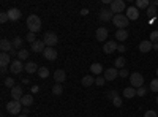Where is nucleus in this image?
Here are the masks:
<instances>
[{"label":"nucleus","mask_w":158,"mask_h":117,"mask_svg":"<svg viewBox=\"0 0 158 117\" xmlns=\"http://www.w3.org/2000/svg\"><path fill=\"white\" fill-rule=\"evenodd\" d=\"M130 82H131V87L139 89L144 84V77L141 73H133V74H130Z\"/></svg>","instance_id":"nucleus-7"},{"label":"nucleus","mask_w":158,"mask_h":117,"mask_svg":"<svg viewBox=\"0 0 158 117\" xmlns=\"http://www.w3.org/2000/svg\"><path fill=\"white\" fill-rule=\"evenodd\" d=\"M144 117H158V115H156V112H155V111H152V109H150V111H146Z\"/></svg>","instance_id":"nucleus-44"},{"label":"nucleus","mask_w":158,"mask_h":117,"mask_svg":"<svg viewBox=\"0 0 158 117\" xmlns=\"http://www.w3.org/2000/svg\"><path fill=\"white\" fill-rule=\"evenodd\" d=\"M82 86H85V87H90L92 84H95V77L94 76H90V74H87V76H84L82 77Z\"/></svg>","instance_id":"nucleus-26"},{"label":"nucleus","mask_w":158,"mask_h":117,"mask_svg":"<svg viewBox=\"0 0 158 117\" xmlns=\"http://www.w3.org/2000/svg\"><path fill=\"white\" fill-rule=\"evenodd\" d=\"M8 16H10V21H18L21 18V10L19 8H10Z\"/></svg>","instance_id":"nucleus-21"},{"label":"nucleus","mask_w":158,"mask_h":117,"mask_svg":"<svg viewBox=\"0 0 158 117\" xmlns=\"http://www.w3.org/2000/svg\"><path fill=\"white\" fill-rule=\"evenodd\" d=\"M90 71H92V74H97V76H100L101 73H104L101 63H92L90 65Z\"/></svg>","instance_id":"nucleus-22"},{"label":"nucleus","mask_w":158,"mask_h":117,"mask_svg":"<svg viewBox=\"0 0 158 117\" xmlns=\"http://www.w3.org/2000/svg\"><path fill=\"white\" fill-rule=\"evenodd\" d=\"M150 6V2L149 0H138L136 2V8L139 10V8H149Z\"/></svg>","instance_id":"nucleus-31"},{"label":"nucleus","mask_w":158,"mask_h":117,"mask_svg":"<svg viewBox=\"0 0 158 117\" xmlns=\"http://www.w3.org/2000/svg\"><path fill=\"white\" fill-rule=\"evenodd\" d=\"M128 22H130V19L125 15H114V18H112V24L117 27V30H123L128 25Z\"/></svg>","instance_id":"nucleus-2"},{"label":"nucleus","mask_w":158,"mask_h":117,"mask_svg":"<svg viewBox=\"0 0 158 117\" xmlns=\"http://www.w3.org/2000/svg\"><path fill=\"white\" fill-rule=\"evenodd\" d=\"M146 13H147V16H149V18H155V16H156V6L150 3V6L147 8Z\"/></svg>","instance_id":"nucleus-32"},{"label":"nucleus","mask_w":158,"mask_h":117,"mask_svg":"<svg viewBox=\"0 0 158 117\" xmlns=\"http://www.w3.org/2000/svg\"><path fill=\"white\" fill-rule=\"evenodd\" d=\"M147 94V87H139V89H136V95L138 97H144V95H146Z\"/></svg>","instance_id":"nucleus-35"},{"label":"nucleus","mask_w":158,"mask_h":117,"mask_svg":"<svg viewBox=\"0 0 158 117\" xmlns=\"http://www.w3.org/2000/svg\"><path fill=\"white\" fill-rule=\"evenodd\" d=\"M108 35H109V32H108L106 27H100V29H97V33H95V36H97V40H98V41H106Z\"/></svg>","instance_id":"nucleus-12"},{"label":"nucleus","mask_w":158,"mask_h":117,"mask_svg":"<svg viewBox=\"0 0 158 117\" xmlns=\"http://www.w3.org/2000/svg\"><path fill=\"white\" fill-rule=\"evenodd\" d=\"M22 70H25V63H22V60L16 59V60H13L11 65H10V71L13 74H19L22 73Z\"/></svg>","instance_id":"nucleus-6"},{"label":"nucleus","mask_w":158,"mask_h":117,"mask_svg":"<svg viewBox=\"0 0 158 117\" xmlns=\"http://www.w3.org/2000/svg\"><path fill=\"white\" fill-rule=\"evenodd\" d=\"M117 51H118V52H125V51H127L125 44H118V46H117Z\"/></svg>","instance_id":"nucleus-45"},{"label":"nucleus","mask_w":158,"mask_h":117,"mask_svg":"<svg viewBox=\"0 0 158 117\" xmlns=\"http://www.w3.org/2000/svg\"><path fill=\"white\" fill-rule=\"evenodd\" d=\"M63 89H62V84H56L54 87H52V94L54 95H62Z\"/></svg>","instance_id":"nucleus-33"},{"label":"nucleus","mask_w":158,"mask_h":117,"mask_svg":"<svg viewBox=\"0 0 158 117\" xmlns=\"http://www.w3.org/2000/svg\"><path fill=\"white\" fill-rule=\"evenodd\" d=\"M115 97H118V92H117V90H109V92H108V98L112 101Z\"/></svg>","instance_id":"nucleus-42"},{"label":"nucleus","mask_w":158,"mask_h":117,"mask_svg":"<svg viewBox=\"0 0 158 117\" xmlns=\"http://www.w3.org/2000/svg\"><path fill=\"white\" fill-rule=\"evenodd\" d=\"M27 27H29V30H30L32 33H36V32L41 30V19H40V16L30 15V16L27 18Z\"/></svg>","instance_id":"nucleus-1"},{"label":"nucleus","mask_w":158,"mask_h":117,"mask_svg":"<svg viewBox=\"0 0 158 117\" xmlns=\"http://www.w3.org/2000/svg\"><path fill=\"white\" fill-rule=\"evenodd\" d=\"M44 49H46V44H44L43 40H36L32 44V51H33V52H44Z\"/></svg>","instance_id":"nucleus-17"},{"label":"nucleus","mask_w":158,"mask_h":117,"mask_svg":"<svg viewBox=\"0 0 158 117\" xmlns=\"http://www.w3.org/2000/svg\"><path fill=\"white\" fill-rule=\"evenodd\" d=\"M36 74H38V77H41V79H46V77L49 76V68L48 67H40Z\"/></svg>","instance_id":"nucleus-27"},{"label":"nucleus","mask_w":158,"mask_h":117,"mask_svg":"<svg viewBox=\"0 0 158 117\" xmlns=\"http://www.w3.org/2000/svg\"><path fill=\"white\" fill-rule=\"evenodd\" d=\"M25 40H27V41H29L30 44H33V43L36 41V40H35V33H32V32H29L27 35H25Z\"/></svg>","instance_id":"nucleus-36"},{"label":"nucleus","mask_w":158,"mask_h":117,"mask_svg":"<svg viewBox=\"0 0 158 117\" xmlns=\"http://www.w3.org/2000/svg\"><path fill=\"white\" fill-rule=\"evenodd\" d=\"M150 3H152V5H155V6L158 8V0H153V2H150Z\"/></svg>","instance_id":"nucleus-49"},{"label":"nucleus","mask_w":158,"mask_h":117,"mask_svg":"<svg viewBox=\"0 0 158 117\" xmlns=\"http://www.w3.org/2000/svg\"><path fill=\"white\" fill-rule=\"evenodd\" d=\"M149 40L152 41V43H158V30H153L152 33H150V38Z\"/></svg>","instance_id":"nucleus-37"},{"label":"nucleus","mask_w":158,"mask_h":117,"mask_svg":"<svg viewBox=\"0 0 158 117\" xmlns=\"http://www.w3.org/2000/svg\"><path fill=\"white\" fill-rule=\"evenodd\" d=\"M98 18H100V21H103V22H108V21H111V19L114 18V15H112V11H111V10H108V8H101L100 13H98Z\"/></svg>","instance_id":"nucleus-9"},{"label":"nucleus","mask_w":158,"mask_h":117,"mask_svg":"<svg viewBox=\"0 0 158 117\" xmlns=\"http://www.w3.org/2000/svg\"><path fill=\"white\" fill-rule=\"evenodd\" d=\"M22 38L21 36H15V38H13V46H15V49H22Z\"/></svg>","instance_id":"nucleus-29"},{"label":"nucleus","mask_w":158,"mask_h":117,"mask_svg":"<svg viewBox=\"0 0 158 117\" xmlns=\"http://www.w3.org/2000/svg\"><path fill=\"white\" fill-rule=\"evenodd\" d=\"M43 56H44L46 60H56V59H57V51H56L54 48H46L44 52H43Z\"/></svg>","instance_id":"nucleus-15"},{"label":"nucleus","mask_w":158,"mask_h":117,"mask_svg":"<svg viewBox=\"0 0 158 117\" xmlns=\"http://www.w3.org/2000/svg\"><path fill=\"white\" fill-rule=\"evenodd\" d=\"M19 117H29V115H25V114H21V115H19Z\"/></svg>","instance_id":"nucleus-52"},{"label":"nucleus","mask_w":158,"mask_h":117,"mask_svg":"<svg viewBox=\"0 0 158 117\" xmlns=\"http://www.w3.org/2000/svg\"><path fill=\"white\" fill-rule=\"evenodd\" d=\"M125 10H127V6H125L123 0H114V2H111V11L115 13V15H123Z\"/></svg>","instance_id":"nucleus-5"},{"label":"nucleus","mask_w":158,"mask_h":117,"mask_svg":"<svg viewBox=\"0 0 158 117\" xmlns=\"http://www.w3.org/2000/svg\"><path fill=\"white\" fill-rule=\"evenodd\" d=\"M81 15H82V16H85V15H89V10H87V8H84V10H81Z\"/></svg>","instance_id":"nucleus-47"},{"label":"nucleus","mask_w":158,"mask_h":117,"mask_svg":"<svg viewBox=\"0 0 158 117\" xmlns=\"http://www.w3.org/2000/svg\"><path fill=\"white\" fill-rule=\"evenodd\" d=\"M22 97H24V94H22V87H21V86H16V87L11 89V98H13V100L21 101Z\"/></svg>","instance_id":"nucleus-13"},{"label":"nucleus","mask_w":158,"mask_h":117,"mask_svg":"<svg viewBox=\"0 0 158 117\" xmlns=\"http://www.w3.org/2000/svg\"><path fill=\"white\" fill-rule=\"evenodd\" d=\"M104 82H106L104 76H98L97 79H95V84H97V86H100V87H101V86H104Z\"/></svg>","instance_id":"nucleus-41"},{"label":"nucleus","mask_w":158,"mask_h":117,"mask_svg":"<svg viewBox=\"0 0 158 117\" xmlns=\"http://www.w3.org/2000/svg\"><path fill=\"white\" fill-rule=\"evenodd\" d=\"M54 79L57 84H62L65 79H67V73H65L63 70H56L54 71Z\"/></svg>","instance_id":"nucleus-20"},{"label":"nucleus","mask_w":158,"mask_h":117,"mask_svg":"<svg viewBox=\"0 0 158 117\" xmlns=\"http://www.w3.org/2000/svg\"><path fill=\"white\" fill-rule=\"evenodd\" d=\"M11 56L8 52H2L0 54V67H8V65H11Z\"/></svg>","instance_id":"nucleus-18"},{"label":"nucleus","mask_w":158,"mask_h":117,"mask_svg":"<svg viewBox=\"0 0 158 117\" xmlns=\"http://www.w3.org/2000/svg\"><path fill=\"white\" fill-rule=\"evenodd\" d=\"M117 76H118L117 68H108V70H104V79H106V81H114Z\"/></svg>","instance_id":"nucleus-14"},{"label":"nucleus","mask_w":158,"mask_h":117,"mask_svg":"<svg viewBox=\"0 0 158 117\" xmlns=\"http://www.w3.org/2000/svg\"><path fill=\"white\" fill-rule=\"evenodd\" d=\"M22 109V105H21V101H16V100H13V101H8L6 103V111L10 114H19Z\"/></svg>","instance_id":"nucleus-8"},{"label":"nucleus","mask_w":158,"mask_h":117,"mask_svg":"<svg viewBox=\"0 0 158 117\" xmlns=\"http://www.w3.org/2000/svg\"><path fill=\"white\" fill-rule=\"evenodd\" d=\"M156 105H158V97H156Z\"/></svg>","instance_id":"nucleus-53"},{"label":"nucleus","mask_w":158,"mask_h":117,"mask_svg":"<svg viewBox=\"0 0 158 117\" xmlns=\"http://www.w3.org/2000/svg\"><path fill=\"white\" fill-rule=\"evenodd\" d=\"M18 59L19 60H27L29 59V51H25L24 48L21 51H18Z\"/></svg>","instance_id":"nucleus-30"},{"label":"nucleus","mask_w":158,"mask_h":117,"mask_svg":"<svg viewBox=\"0 0 158 117\" xmlns=\"http://www.w3.org/2000/svg\"><path fill=\"white\" fill-rule=\"evenodd\" d=\"M22 114L27 115V114H29V108H24V109H22Z\"/></svg>","instance_id":"nucleus-48"},{"label":"nucleus","mask_w":158,"mask_h":117,"mask_svg":"<svg viewBox=\"0 0 158 117\" xmlns=\"http://www.w3.org/2000/svg\"><path fill=\"white\" fill-rule=\"evenodd\" d=\"M5 86L10 87V89L16 87V86H15V79H13V77H6V79H5Z\"/></svg>","instance_id":"nucleus-39"},{"label":"nucleus","mask_w":158,"mask_h":117,"mask_svg":"<svg viewBox=\"0 0 158 117\" xmlns=\"http://www.w3.org/2000/svg\"><path fill=\"white\" fill-rule=\"evenodd\" d=\"M125 63H127L125 57H118V59H115V62H114V68H120V70H123V68H125Z\"/></svg>","instance_id":"nucleus-28"},{"label":"nucleus","mask_w":158,"mask_h":117,"mask_svg":"<svg viewBox=\"0 0 158 117\" xmlns=\"http://www.w3.org/2000/svg\"><path fill=\"white\" fill-rule=\"evenodd\" d=\"M153 49H155V51H158V43H153Z\"/></svg>","instance_id":"nucleus-51"},{"label":"nucleus","mask_w":158,"mask_h":117,"mask_svg":"<svg viewBox=\"0 0 158 117\" xmlns=\"http://www.w3.org/2000/svg\"><path fill=\"white\" fill-rule=\"evenodd\" d=\"M118 76H120V77H128V76H130V73H128V70H127V68H123V70L118 71Z\"/></svg>","instance_id":"nucleus-43"},{"label":"nucleus","mask_w":158,"mask_h":117,"mask_svg":"<svg viewBox=\"0 0 158 117\" xmlns=\"http://www.w3.org/2000/svg\"><path fill=\"white\" fill-rule=\"evenodd\" d=\"M43 41H44V44H46L48 48H54V46L59 43V36H57L54 32H46Z\"/></svg>","instance_id":"nucleus-4"},{"label":"nucleus","mask_w":158,"mask_h":117,"mask_svg":"<svg viewBox=\"0 0 158 117\" xmlns=\"http://www.w3.org/2000/svg\"><path fill=\"white\" fill-rule=\"evenodd\" d=\"M0 49H2V52H8L11 57L18 56V52L15 51V46H13V41L6 40V38H3V40L0 41Z\"/></svg>","instance_id":"nucleus-3"},{"label":"nucleus","mask_w":158,"mask_h":117,"mask_svg":"<svg viewBox=\"0 0 158 117\" xmlns=\"http://www.w3.org/2000/svg\"><path fill=\"white\" fill-rule=\"evenodd\" d=\"M122 103H123V101H122L120 97H115V98L112 100V105H114L115 108H120V106H122Z\"/></svg>","instance_id":"nucleus-40"},{"label":"nucleus","mask_w":158,"mask_h":117,"mask_svg":"<svg viewBox=\"0 0 158 117\" xmlns=\"http://www.w3.org/2000/svg\"><path fill=\"white\" fill-rule=\"evenodd\" d=\"M21 105H22L24 108L32 106V105H33V95H24V97L21 98Z\"/></svg>","instance_id":"nucleus-23"},{"label":"nucleus","mask_w":158,"mask_h":117,"mask_svg":"<svg viewBox=\"0 0 158 117\" xmlns=\"http://www.w3.org/2000/svg\"><path fill=\"white\" fill-rule=\"evenodd\" d=\"M150 90H152V92H158V77L150 82Z\"/></svg>","instance_id":"nucleus-38"},{"label":"nucleus","mask_w":158,"mask_h":117,"mask_svg":"<svg viewBox=\"0 0 158 117\" xmlns=\"http://www.w3.org/2000/svg\"><path fill=\"white\" fill-rule=\"evenodd\" d=\"M156 76H158V68H156Z\"/></svg>","instance_id":"nucleus-54"},{"label":"nucleus","mask_w":158,"mask_h":117,"mask_svg":"<svg viewBox=\"0 0 158 117\" xmlns=\"http://www.w3.org/2000/svg\"><path fill=\"white\" fill-rule=\"evenodd\" d=\"M38 70H40V67L35 63V62H32V60H29L27 63H25V71H27L29 74H33V73H38Z\"/></svg>","instance_id":"nucleus-19"},{"label":"nucleus","mask_w":158,"mask_h":117,"mask_svg":"<svg viewBox=\"0 0 158 117\" xmlns=\"http://www.w3.org/2000/svg\"><path fill=\"white\" fill-rule=\"evenodd\" d=\"M115 38H117L118 41H122V43H123L127 38H128V32H127L125 29H123V30H117V32H115Z\"/></svg>","instance_id":"nucleus-25"},{"label":"nucleus","mask_w":158,"mask_h":117,"mask_svg":"<svg viewBox=\"0 0 158 117\" xmlns=\"http://www.w3.org/2000/svg\"><path fill=\"white\" fill-rule=\"evenodd\" d=\"M123 97L125 98H133V97H136V89L135 87H123Z\"/></svg>","instance_id":"nucleus-24"},{"label":"nucleus","mask_w":158,"mask_h":117,"mask_svg":"<svg viewBox=\"0 0 158 117\" xmlns=\"http://www.w3.org/2000/svg\"><path fill=\"white\" fill-rule=\"evenodd\" d=\"M117 46H118V44H117L114 40H111V41H106V43H104L103 51H104L106 54H112V52H115V51H117Z\"/></svg>","instance_id":"nucleus-11"},{"label":"nucleus","mask_w":158,"mask_h":117,"mask_svg":"<svg viewBox=\"0 0 158 117\" xmlns=\"http://www.w3.org/2000/svg\"><path fill=\"white\" fill-rule=\"evenodd\" d=\"M125 16L130 19V21H136L139 18V10L136 6H128L127 8V13H125Z\"/></svg>","instance_id":"nucleus-10"},{"label":"nucleus","mask_w":158,"mask_h":117,"mask_svg":"<svg viewBox=\"0 0 158 117\" xmlns=\"http://www.w3.org/2000/svg\"><path fill=\"white\" fill-rule=\"evenodd\" d=\"M152 49H153V43L150 40H144V41L139 43V51L141 52H149V51H152Z\"/></svg>","instance_id":"nucleus-16"},{"label":"nucleus","mask_w":158,"mask_h":117,"mask_svg":"<svg viewBox=\"0 0 158 117\" xmlns=\"http://www.w3.org/2000/svg\"><path fill=\"white\" fill-rule=\"evenodd\" d=\"M30 90H32V94H36L38 90H40V87H38V86L35 84V86H32V89H30Z\"/></svg>","instance_id":"nucleus-46"},{"label":"nucleus","mask_w":158,"mask_h":117,"mask_svg":"<svg viewBox=\"0 0 158 117\" xmlns=\"http://www.w3.org/2000/svg\"><path fill=\"white\" fill-rule=\"evenodd\" d=\"M2 74H6V67H2Z\"/></svg>","instance_id":"nucleus-50"},{"label":"nucleus","mask_w":158,"mask_h":117,"mask_svg":"<svg viewBox=\"0 0 158 117\" xmlns=\"http://www.w3.org/2000/svg\"><path fill=\"white\" fill-rule=\"evenodd\" d=\"M6 21H10L8 11H2V13H0V22H2V24H5Z\"/></svg>","instance_id":"nucleus-34"}]
</instances>
